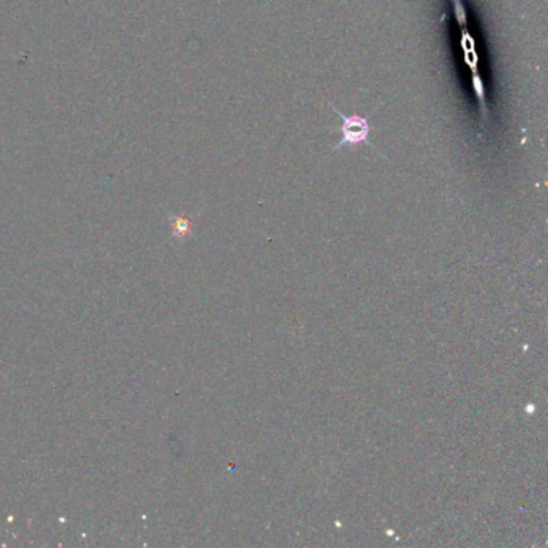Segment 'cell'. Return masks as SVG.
<instances>
[{
    "mask_svg": "<svg viewBox=\"0 0 548 548\" xmlns=\"http://www.w3.org/2000/svg\"><path fill=\"white\" fill-rule=\"evenodd\" d=\"M329 106L336 111V114L341 118L343 123L341 129H339L341 130V140L338 142L334 150L343 148V146H352V148H355V146L367 144L370 130H372V126H370L368 119L360 114H352V116L344 114L343 111H339L333 103H329Z\"/></svg>",
    "mask_w": 548,
    "mask_h": 548,
    "instance_id": "6da1fadb",
    "label": "cell"
},
{
    "mask_svg": "<svg viewBox=\"0 0 548 548\" xmlns=\"http://www.w3.org/2000/svg\"><path fill=\"white\" fill-rule=\"evenodd\" d=\"M460 45L461 50H463V58L465 63L468 66L471 73H478L479 71V53L476 50V40L471 33L468 31V28L461 29V37H460Z\"/></svg>",
    "mask_w": 548,
    "mask_h": 548,
    "instance_id": "7a4b0ae2",
    "label": "cell"
},
{
    "mask_svg": "<svg viewBox=\"0 0 548 548\" xmlns=\"http://www.w3.org/2000/svg\"><path fill=\"white\" fill-rule=\"evenodd\" d=\"M471 85H473V92L476 95V99H478L479 110H481V118H483V124H484L486 121L489 119V105H487V99H486L484 79L481 78L479 71H478V73H471Z\"/></svg>",
    "mask_w": 548,
    "mask_h": 548,
    "instance_id": "3957f363",
    "label": "cell"
},
{
    "mask_svg": "<svg viewBox=\"0 0 548 548\" xmlns=\"http://www.w3.org/2000/svg\"><path fill=\"white\" fill-rule=\"evenodd\" d=\"M452 5H454V15H455V22L461 29L468 28V12H466L465 5L461 0H452Z\"/></svg>",
    "mask_w": 548,
    "mask_h": 548,
    "instance_id": "277c9868",
    "label": "cell"
}]
</instances>
